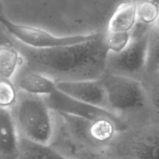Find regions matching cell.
<instances>
[{
	"label": "cell",
	"instance_id": "6da1fadb",
	"mask_svg": "<svg viewBox=\"0 0 159 159\" xmlns=\"http://www.w3.org/2000/svg\"><path fill=\"white\" fill-rule=\"evenodd\" d=\"M106 33H96L90 40L57 48L38 49L13 38L12 45L25 62L26 71H35L55 82L99 80L109 59Z\"/></svg>",
	"mask_w": 159,
	"mask_h": 159
},
{
	"label": "cell",
	"instance_id": "7a4b0ae2",
	"mask_svg": "<svg viewBox=\"0 0 159 159\" xmlns=\"http://www.w3.org/2000/svg\"><path fill=\"white\" fill-rule=\"evenodd\" d=\"M51 111L43 96L21 90L17 95L12 115L23 137L36 143L49 145L54 131Z\"/></svg>",
	"mask_w": 159,
	"mask_h": 159
},
{
	"label": "cell",
	"instance_id": "3957f363",
	"mask_svg": "<svg viewBox=\"0 0 159 159\" xmlns=\"http://www.w3.org/2000/svg\"><path fill=\"white\" fill-rule=\"evenodd\" d=\"M107 101L116 110L130 112L144 107L145 91L141 84L121 74H108L102 80Z\"/></svg>",
	"mask_w": 159,
	"mask_h": 159
},
{
	"label": "cell",
	"instance_id": "277c9868",
	"mask_svg": "<svg viewBox=\"0 0 159 159\" xmlns=\"http://www.w3.org/2000/svg\"><path fill=\"white\" fill-rule=\"evenodd\" d=\"M0 20L14 39L23 45L38 49L57 48L81 43L90 40L96 34L58 37L38 27L13 23L6 18L2 12L0 14Z\"/></svg>",
	"mask_w": 159,
	"mask_h": 159
},
{
	"label": "cell",
	"instance_id": "5b68a950",
	"mask_svg": "<svg viewBox=\"0 0 159 159\" xmlns=\"http://www.w3.org/2000/svg\"><path fill=\"white\" fill-rule=\"evenodd\" d=\"M43 98L50 108L57 113H65L91 120L108 118L116 123L120 131L126 129L125 123L117 115L105 108L82 102L65 94L57 89L51 94L43 96Z\"/></svg>",
	"mask_w": 159,
	"mask_h": 159
},
{
	"label": "cell",
	"instance_id": "8992f818",
	"mask_svg": "<svg viewBox=\"0 0 159 159\" xmlns=\"http://www.w3.org/2000/svg\"><path fill=\"white\" fill-rule=\"evenodd\" d=\"M115 151L123 159H159V129L143 128L129 134Z\"/></svg>",
	"mask_w": 159,
	"mask_h": 159
},
{
	"label": "cell",
	"instance_id": "52a82bcc",
	"mask_svg": "<svg viewBox=\"0 0 159 159\" xmlns=\"http://www.w3.org/2000/svg\"><path fill=\"white\" fill-rule=\"evenodd\" d=\"M150 32L131 34V41L125 49L118 54H113V67L125 73H137L146 68Z\"/></svg>",
	"mask_w": 159,
	"mask_h": 159
},
{
	"label": "cell",
	"instance_id": "ba28073f",
	"mask_svg": "<svg viewBox=\"0 0 159 159\" xmlns=\"http://www.w3.org/2000/svg\"><path fill=\"white\" fill-rule=\"evenodd\" d=\"M57 89L65 94L93 105L103 107L107 101L102 80H82L56 82Z\"/></svg>",
	"mask_w": 159,
	"mask_h": 159
},
{
	"label": "cell",
	"instance_id": "9c48e42d",
	"mask_svg": "<svg viewBox=\"0 0 159 159\" xmlns=\"http://www.w3.org/2000/svg\"><path fill=\"white\" fill-rule=\"evenodd\" d=\"M1 119V155L3 159H18L20 154V136L9 108H0Z\"/></svg>",
	"mask_w": 159,
	"mask_h": 159
},
{
	"label": "cell",
	"instance_id": "30bf717a",
	"mask_svg": "<svg viewBox=\"0 0 159 159\" xmlns=\"http://www.w3.org/2000/svg\"><path fill=\"white\" fill-rule=\"evenodd\" d=\"M138 22V2H125L116 7L108 23L107 31H131Z\"/></svg>",
	"mask_w": 159,
	"mask_h": 159
},
{
	"label": "cell",
	"instance_id": "8fae6325",
	"mask_svg": "<svg viewBox=\"0 0 159 159\" xmlns=\"http://www.w3.org/2000/svg\"><path fill=\"white\" fill-rule=\"evenodd\" d=\"M18 85L23 91L40 96H48L57 90L55 81L35 71H26L20 78Z\"/></svg>",
	"mask_w": 159,
	"mask_h": 159
},
{
	"label": "cell",
	"instance_id": "7c38bea8",
	"mask_svg": "<svg viewBox=\"0 0 159 159\" xmlns=\"http://www.w3.org/2000/svg\"><path fill=\"white\" fill-rule=\"evenodd\" d=\"M18 159H71L58 152L49 145L41 144L20 137Z\"/></svg>",
	"mask_w": 159,
	"mask_h": 159
},
{
	"label": "cell",
	"instance_id": "4fadbf2b",
	"mask_svg": "<svg viewBox=\"0 0 159 159\" xmlns=\"http://www.w3.org/2000/svg\"><path fill=\"white\" fill-rule=\"evenodd\" d=\"M22 56L12 43L3 44L0 48L1 78L10 80L15 74Z\"/></svg>",
	"mask_w": 159,
	"mask_h": 159
},
{
	"label": "cell",
	"instance_id": "5bb4252c",
	"mask_svg": "<svg viewBox=\"0 0 159 159\" xmlns=\"http://www.w3.org/2000/svg\"><path fill=\"white\" fill-rule=\"evenodd\" d=\"M132 38L130 31H107L106 33V45L110 52L118 54L129 45Z\"/></svg>",
	"mask_w": 159,
	"mask_h": 159
},
{
	"label": "cell",
	"instance_id": "9a60e30c",
	"mask_svg": "<svg viewBox=\"0 0 159 159\" xmlns=\"http://www.w3.org/2000/svg\"><path fill=\"white\" fill-rule=\"evenodd\" d=\"M159 17V8L150 0L138 2V21L151 26L156 23Z\"/></svg>",
	"mask_w": 159,
	"mask_h": 159
},
{
	"label": "cell",
	"instance_id": "2e32d148",
	"mask_svg": "<svg viewBox=\"0 0 159 159\" xmlns=\"http://www.w3.org/2000/svg\"><path fill=\"white\" fill-rule=\"evenodd\" d=\"M146 68L149 71L159 68V30L157 28L150 32Z\"/></svg>",
	"mask_w": 159,
	"mask_h": 159
},
{
	"label": "cell",
	"instance_id": "e0dca14e",
	"mask_svg": "<svg viewBox=\"0 0 159 159\" xmlns=\"http://www.w3.org/2000/svg\"><path fill=\"white\" fill-rule=\"evenodd\" d=\"M63 141L64 143L69 145L70 149L72 151L76 159H116L107 154H101V153L88 149L86 146L80 147L75 143L74 144L71 137H67V134L63 135Z\"/></svg>",
	"mask_w": 159,
	"mask_h": 159
},
{
	"label": "cell",
	"instance_id": "ac0fdd59",
	"mask_svg": "<svg viewBox=\"0 0 159 159\" xmlns=\"http://www.w3.org/2000/svg\"><path fill=\"white\" fill-rule=\"evenodd\" d=\"M17 94L10 80L1 78L0 83V105L2 108H10L15 104Z\"/></svg>",
	"mask_w": 159,
	"mask_h": 159
},
{
	"label": "cell",
	"instance_id": "d6986e66",
	"mask_svg": "<svg viewBox=\"0 0 159 159\" xmlns=\"http://www.w3.org/2000/svg\"><path fill=\"white\" fill-rule=\"evenodd\" d=\"M151 99L154 107L159 111V83L155 84L152 90Z\"/></svg>",
	"mask_w": 159,
	"mask_h": 159
},
{
	"label": "cell",
	"instance_id": "ffe728a7",
	"mask_svg": "<svg viewBox=\"0 0 159 159\" xmlns=\"http://www.w3.org/2000/svg\"><path fill=\"white\" fill-rule=\"evenodd\" d=\"M150 1H152V2H154L155 5H157L159 8V0H150Z\"/></svg>",
	"mask_w": 159,
	"mask_h": 159
},
{
	"label": "cell",
	"instance_id": "44dd1931",
	"mask_svg": "<svg viewBox=\"0 0 159 159\" xmlns=\"http://www.w3.org/2000/svg\"><path fill=\"white\" fill-rule=\"evenodd\" d=\"M156 28L158 30H159V17H158V20H157V21H156Z\"/></svg>",
	"mask_w": 159,
	"mask_h": 159
},
{
	"label": "cell",
	"instance_id": "7402d4cb",
	"mask_svg": "<svg viewBox=\"0 0 159 159\" xmlns=\"http://www.w3.org/2000/svg\"><path fill=\"white\" fill-rule=\"evenodd\" d=\"M157 72H158V76H159V68L158 69V70H157Z\"/></svg>",
	"mask_w": 159,
	"mask_h": 159
}]
</instances>
